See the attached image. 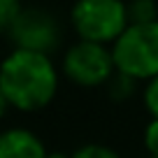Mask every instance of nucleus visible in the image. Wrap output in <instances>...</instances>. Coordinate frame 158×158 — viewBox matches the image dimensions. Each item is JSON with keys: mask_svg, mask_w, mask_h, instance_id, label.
<instances>
[{"mask_svg": "<svg viewBox=\"0 0 158 158\" xmlns=\"http://www.w3.org/2000/svg\"><path fill=\"white\" fill-rule=\"evenodd\" d=\"M0 91L19 112L44 109L58 91V70L47 54L14 49L0 63Z\"/></svg>", "mask_w": 158, "mask_h": 158, "instance_id": "f257e3e1", "label": "nucleus"}, {"mask_svg": "<svg viewBox=\"0 0 158 158\" xmlns=\"http://www.w3.org/2000/svg\"><path fill=\"white\" fill-rule=\"evenodd\" d=\"M116 72L133 81L158 77V21L130 23L112 47Z\"/></svg>", "mask_w": 158, "mask_h": 158, "instance_id": "f03ea898", "label": "nucleus"}, {"mask_svg": "<svg viewBox=\"0 0 158 158\" xmlns=\"http://www.w3.org/2000/svg\"><path fill=\"white\" fill-rule=\"evenodd\" d=\"M70 19L79 37L98 44L116 42L130 26L123 0H77Z\"/></svg>", "mask_w": 158, "mask_h": 158, "instance_id": "7ed1b4c3", "label": "nucleus"}, {"mask_svg": "<svg viewBox=\"0 0 158 158\" xmlns=\"http://www.w3.org/2000/svg\"><path fill=\"white\" fill-rule=\"evenodd\" d=\"M63 72L77 86H102L116 74L114 56L105 44L79 40L63 56Z\"/></svg>", "mask_w": 158, "mask_h": 158, "instance_id": "20e7f679", "label": "nucleus"}, {"mask_svg": "<svg viewBox=\"0 0 158 158\" xmlns=\"http://www.w3.org/2000/svg\"><path fill=\"white\" fill-rule=\"evenodd\" d=\"M10 37L16 44V49L37 51V54L49 56L60 42V28L54 14H49L47 10L23 7L10 30Z\"/></svg>", "mask_w": 158, "mask_h": 158, "instance_id": "39448f33", "label": "nucleus"}, {"mask_svg": "<svg viewBox=\"0 0 158 158\" xmlns=\"http://www.w3.org/2000/svg\"><path fill=\"white\" fill-rule=\"evenodd\" d=\"M44 142L28 128H7L0 133V158H47Z\"/></svg>", "mask_w": 158, "mask_h": 158, "instance_id": "423d86ee", "label": "nucleus"}, {"mask_svg": "<svg viewBox=\"0 0 158 158\" xmlns=\"http://www.w3.org/2000/svg\"><path fill=\"white\" fill-rule=\"evenodd\" d=\"M158 10L153 0H133L128 2V21L130 23H151L156 19Z\"/></svg>", "mask_w": 158, "mask_h": 158, "instance_id": "0eeeda50", "label": "nucleus"}, {"mask_svg": "<svg viewBox=\"0 0 158 158\" xmlns=\"http://www.w3.org/2000/svg\"><path fill=\"white\" fill-rule=\"evenodd\" d=\"M21 0H0V35L10 33L14 21L21 14Z\"/></svg>", "mask_w": 158, "mask_h": 158, "instance_id": "6e6552de", "label": "nucleus"}, {"mask_svg": "<svg viewBox=\"0 0 158 158\" xmlns=\"http://www.w3.org/2000/svg\"><path fill=\"white\" fill-rule=\"evenodd\" d=\"M72 158H121L118 156V151H114L112 147H107V144H84V147H79L77 151L72 153Z\"/></svg>", "mask_w": 158, "mask_h": 158, "instance_id": "1a4fd4ad", "label": "nucleus"}, {"mask_svg": "<svg viewBox=\"0 0 158 158\" xmlns=\"http://www.w3.org/2000/svg\"><path fill=\"white\" fill-rule=\"evenodd\" d=\"M144 107L151 114V118H158V77L149 79L144 86Z\"/></svg>", "mask_w": 158, "mask_h": 158, "instance_id": "9d476101", "label": "nucleus"}, {"mask_svg": "<svg viewBox=\"0 0 158 158\" xmlns=\"http://www.w3.org/2000/svg\"><path fill=\"white\" fill-rule=\"evenodd\" d=\"M144 147L149 156L158 158V118H151L144 128Z\"/></svg>", "mask_w": 158, "mask_h": 158, "instance_id": "9b49d317", "label": "nucleus"}, {"mask_svg": "<svg viewBox=\"0 0 158 158\" xmlns=\"http://www.w3.org/2000/svg\"><path fill=\"white\" fill-rule=\"evenodd\" d=\"M7 109H10V102H7V98H5V93L0 91V118L7 114Z\"/></svg>", "mask_w": 158, "mask_h": 158, "instance_id": "f8f14e48", "label": "nucleus"}, {"mask_svg": "<svg viewBox=\"0 0 158 158\" xmlns=\"http://www.w3.org/2000/svg\"><path fill=\"white\" fill-rule=\"evenodd\" d=\"M47 158H72V156H68V153H60V151H49V156Z\"/></svg>", "mask_w": 158, "mask_h": 158, "instance_id": "ddd939ff", "label": "nucleus"}, {"mask_svg": "<svg viewBox=\"0 0 158 158\" xmlns=\"http://www.w3.org/2000/svg\"><path fill=\"white\" fill-rule=\"evenodd\" d=\"M149 158H153V156H149Z\"/></svg>", "mask_w": 158, "mask_h": 158, "instance_id": "4468645a", "label": "nucleus"}]
</instances>
